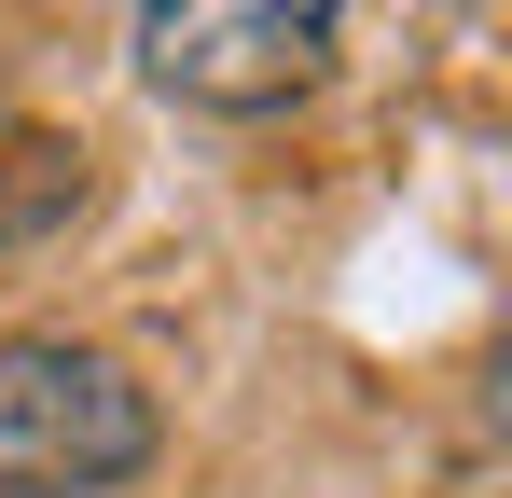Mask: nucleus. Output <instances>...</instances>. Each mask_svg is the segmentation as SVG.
<instances>
[{"mask_svg": "<svg viewBox=\"0 0 512 498\" xmlns=\"http://www.w3.org/2000/svg\"><path fill=\"white\" fill-rule=\"evenodd\" d=\"M125 471H153V388L70 332H0V485L97 498Z\"/></svg>", "mask_w": 512, "mask_h": 498, "instance_id": "nucleus-1", "label": "nucleus"}, {"mask_svg": "<svg viewBox=\"0 0 512 498\" xmlns=\"http://www.w3.org/2000/svg\"><path fill=\"white\" fill-rule=\"evenodd\" d=\"M139 70L194 111H277V97H305L333 70V14L319 0H153Z\"/></svg>", "mask_w": 512, "mask_h": 498, "instance_id": "nucleus-2", "label": "nucleus"}, {"mask_svg": "<svg viewBox=\"0 0 512 498\" xmlns=\"http://www.w3.org/2000/svg\"><path fill=\"white\" fill-rule=\"evenodd\" d=\"M84 208V153L70 139H14L0 153V236H42V222H70Z\"/></svg>", "mask_w": 512, "mask_h": 498, "instance_id": "nucleus-3", "label": "nucleus"}]
</instances>
